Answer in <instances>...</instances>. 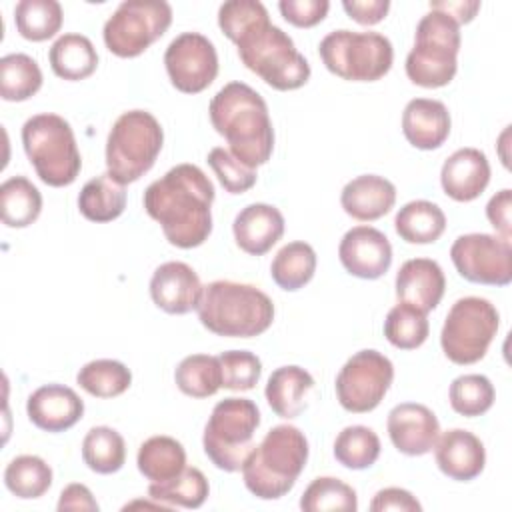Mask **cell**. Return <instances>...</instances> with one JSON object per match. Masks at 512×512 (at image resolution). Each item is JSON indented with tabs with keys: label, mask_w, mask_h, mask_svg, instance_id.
<instances>
[{
	"label": "cell",
	"mask_w": 512,
	"mask_h": 512,
	"mask_svg": "<svg viewBox=\"0 0 512 512\" xmlns=\"http://www.w3.org/2000/svg\"><path fill=\"white\" fill-rule=\"evenodd\" d=\"M218 26L238 48L242 64L270 88L288 92L302 88L310 78L308 60L294 40L270 22L258 0H228L218 8Z\"/></svg>",
	"instance_id": "cell-1"
},
{
	"label": "cell",
	"mask_w": 512,
	"mask_h": 512,
	"mask_svg": "<svg viewBox=\"0 0 512 512\" xmlns=\"http://www.w3.org/2000/svg\"><path fill=\"white\" fill-rule=\"evenodd\" d=\"M214 184L196 164H176L144 190V210L176 248L202 246L212 232Z\"/></svg>",
	"instance_id": "cell-2"
},
{
	"label": "cell",
	"mask_w": 512,
	"mask_h": 512,
	"mask_svg": "<svg viewBox=\"0 0 512 512\" xmlns=\"http://www.w3.org/2000/svg\"><path fill=\"white\" fill-rule=\"evenodd\" d=\"M212 128L224 136L232 156L248 168L262 166L274 150V128L266 100L244 82H228L210 100Z\"/></svg>",
	"instance_id": "cell-3"
},
{
	"label": "cell",
	"mask_w": 512,
	"mask_h": 512,
	"mask_svg": "<svg viewBox=\"0 0 512 512\" xmlns=\"http://www.w3.org/2000/svg\"><path fill=\"white\" fill-rule=\"evenodd\" d=\"M308 440L292 424H278L266 432L242 464L244 486L260 500L288 494L308 462Z\"/></svg>",
	"instance_id": "cell-4"
},
{
	"label": "cell",
	"mask_w": 512,
	"mask_h": 512,
	"mask_svg": "<svg viewBox=\"0 0 512 512\" xmlns=\"http://www.w3.org/2000/svg\"><path fill=\"white\" fill-rule=\"evenodd\" d=\"M200 324L224 338H254L274 322V304L252 284L214 280L204 286L196 308Z\"/></svg>",
	"instance_id": "cell-5"
},
{
	"label": "cell",
	"mask_w": 512,
	"mask_h": 512,
	"mask_svg": "<svg viewBox=\"0 0 512 512\" xmlns=\"http://www.w3.org/2000/svg\"><path fill=\"white\" fill-rule=\"evenodd\" d=\"M22 146L38 178L52 186H70L82 168L74 130L58 114H36L22 126Z\"/></svg>",
	"instance_id": "cell-6"
},
{
	"label": "cell",
	"mask_w": 512,
	"mask_h": 512,
	"mask_svg": "<svg viewBox=\"0 0 512 512\" xmlns=\"http://www.w3.org/2000/svg\"><path fill=\"white\" fill-rule=\"evenodd\" d=\"M460 24L448 14L430 10L416 26L414 46L406 56V76L422 88H442L458 70Z\"/></svg>",
	"instance_id": "cell-7"
},
{
	"label": "cell",
	"mask_w": 512,
	"mask_h": 512,
	"mask_svg": "<svg viewBox=\"0 0 512 512\" xmlns=\"http://www.w3.org/2000/svg\"><path fill=\"white\" fill-rule=\"evenodd\" d=\"M164 130L154 114L128 110L116 118L106 140L108 174L122 186L140 180L156 162Z\"/></svg>",
	"instance_id": "cell-8"
},
{
	"label": "cell",
	"mask_w": 512,
	"mask_h": 512,
	"mask_svg": "<svg viewBox=\"0 0 512 512\" xmlns=\"http://www.w3.org/2000/svg\"><path fill=\"white\" fill-rule=\"evenodd\" d=\"M260 410L250 398L220 400L204 426L202 446L208 460L224 472H238L254 448Z\"/></svg>",
	"instance_id": "cell-9"
},
{
	"label": "cell",
	"mask_w": 512,
	"mask_h": 512,
	"mask_svg": "<svg viewBox=\"0 0 512 512\" xmlns=\"http://www.w3.org/2000/svg\"><path fill=\"white\" fill-rule=\"evenodd\" d=\"M318 54L328 72L350 82H376L394 62L392 42L380 32L334 30L318 44Z\"/></svg>",
	"instance_id": "cell-10"
},
{
	"label": "cell",
	"mask_w": 512,
	"mask_h": 512,
	"mask_svg": "<svg viewBox=\"0 0 512 512\" xmlns=\"http://www.w3.org/2000/svg\"><path fill=\"white\" fill-rule=\"evenodd\" d=\"M498 326L500 314L490 300L480 296L458 298L444 318L442 352L458 366L476 364L486 356Z\"/></svg>",
	"instance_id": "cell-11"
},
{
	"label": "cell",
	"mask_w": 512,
	"mask_h": 512,
	"mask_svg": "<svg viewBox=\"0 0 512 512\" xmlns=\"http://www.w3.org/2000/svg\"><path fill=\"white\" fill-rule=\"evenodd\" d=\"M172 24V6L164 0H126L106 20L102 38L118 58L146 52Z\"/></svg>",
	"instance_id": "cell-12"
},
{
	"label": "cell",
	"mask_w": 512,
	"mask_h": 512,
	"mask_svg": "<svg viewBox=\"0 0 512 512\" xmlns=\"http://www.w3.org/2000/svg\"><path fill=\"white\" fill-rule=\"evenodd\" d=\"M394 380V364L378 350L366 348L352 354L340 368L334 390L340 406L352 414L372 412Z\"/></svg>",
	"instance_id": "cell-13"
},
{
	"label": "cell",
	"mask_w": 512,
	"mask_h": 512,
	"mask_svg": "<svg viewBox=\"0 0 512 512\" xmlns=\"http://www.w3.org/2000/svg\"><path fill=\"white\" fill-rule=\"evenodd\" d=\"M456 272L484 286H508L512 282V246L496 234H462L450 248Z\"/></svg>",
	"instance_id": "cell-14"
},
{
	"label": "cell",
	"mask_w": 512,
	"mask_h": 512,
	"mask_svg": "<svg viewBox=\"0 0 512 512\" xmlns=\"http://www.w3.org/2000/svg\"><path fill=\"white\" fill-rule=\"evenodd\" d=\"M164 66L170 84L184 94L206 90L218 76V54L214 44L200 32H182L166 52Z\"/></svg>",
	"instance_id": "cell-15"
},
{
	"label": "cell",
	"mask_w": 512,
	"mask_h": 512,
	"mask_svg": "<svg viewBox=\"0 0 512 512\" xmlns=\"http://www.w3.org/2000/svg\"><path fill=\"white\" fill-rule=\"evenodd\" d=\"M338 258L348 274L362 280H378L392 266V246L378 228L354 226L342 236Z\"/></svg>",
	"instance_id": "cell-16"
},
{
	"label": "cell",
	"mask_w": 512,
	"mask_h": 512,
	"mask_svg": "<svg viewBox=\"0 0 512 512\" xmlns=\"http://www.w3.org/2000/svg\"><path fill=\"white\" fill-rule=\"evenodd\" d=\"M386 428L394 448L406 456H424L432 452L440 436L436 414L428 406L416 402L396 404L388 412Z\"/></svg>",
	"instance_id": "cell-17"
},
{
	"label": "cell",
	"mask_w": 512,
	"mask_h": 512,
	"mask_svg": "<svg viewBox=\"0 0 512 512\" xmlns=\"http://www.w3.org/2000/svg\"><path fill=\"white\" fill-rule=\"evenodd\" d=\"M202 282L192 266L170 260L160 264L150 278V298L166 314H188L198 308Z\"/></svg>",
	"instance_id": "cell-18"
},
{
	"label": "cell",
	"mask_w": 512,
	"mask_h": 512,
	"mask_svg": "<svg viewBox=\"0 0 512 512\" xmlns=\"http://www.w3.org/2000/svg\"><path fill=\"white\" fill-rule=\"evenodd\" d=\"M28 420L44 432H64L84 414L82 398L64 384H44L26 402Z\"/></svg>",
	"instance_id": "cell-19"
},
{
	"label": "cell",
	"mask_w": 512,
	"mask_h": 512,
	"mask_svg": "<svg viewBox=\"0 0 512 512\" xmlns=\"http://www.w3.org/2000/svg\"><path fill=\"white\" fill-rule=\"evenodd\" d=\"M432 450L440 472L456 482H470L478 478L486 466L482 440L462 428H452L440 434Z\"/></svg>",
	"instance_id": "cell-20"
},
{
	"label": "cell",
	"mask_w": 512,
	"mask_h": 512,
	"mask_svg": "<svg viewBox=\"0 0 512 512\" xmlns=\"http://www.w3.org/2000/svg\"><path fill=\"white\" fill-rule=\"evenodd\" d=\"M490 182V162L478 148L452 152L440 170V184L446 196L456 202L476 200Z\"/></svg>",
	"instance_id": "cell-21"
},
{
	"label": "cell",
	"mask_w": 512,
	"mask_h": 512,
	"mask_svg": "<svg viewBox=\"0 0 512 512\" xmlns=\"http://www.w3.org/2000/svg\"><path fill=\"white\" fill-rule=\"evenodd\" d=\"M236 246L250 254L262 256L282 238L284 234V216L282 212L264 202H254L244 206L232 224Z\"/></svg>",
	"instance_id": "cell-22"
},
{
	"label": "cell",
	"mask_w": 512,
	"mask_h": 512,
	"mask_svg": "<svg viewBox=\"0 0 512 512\" xmlns=\"http://www.w3.org/2000/svg\"><path fill=\"white\" fill-rule=\"evenodd\" d=\"M446 290V278L436 260L412 258L396 272V298L422 312L434 310Z\"/></svg>",
	"instance_id": "cell-23"
},
{
	"label": "cell",
	"mask_w": 512,
	"mask_h": 512,
	"mask_svg": "<svg viewBox=\"0 0 512 512\" xmlns=\"http://www.w3.org/2000/svg\"><path fill=\"white\" fill-rule=\"evenodd\" d=\"M452 120L444 102L414 98L402 112L404 138L418 150H436L450 136Z\"/></svg>",
	"instance_id": "cell-24"
},
{
	"label": "cell",
	"mask_w": 512,
	"mask_h": 512,
	"mask_svg": "<svg viewBox=\"0 0 512 512\" xmlns=\"http://www.w3.org/2000/svg\"><path fill=\"white\" fill-rule=\"evenodd\" d=\"M340 204L350 218L374 222L394 208L396 186L384 176L362 174L342 188Z\"/></svg>",
	"instance_id": "cell-25"
},
{
	"label": "cell",
	"mask_w": 512,
	"mask_h": 512,
	"mask_svg": "<svg viewBox=\"0 0 512 512\" xmlns=\"http://www.w3.org/2000/svg\"><path fill=\"white\" fill-rule=\"evenodd\" d=\"M314 388V378L302 366L290 364L276 368L266 382V402L280 418H296L306 408L308 392Z\"/></svg>",
	"instance_id": "cell-26"
},
{
	"label": "cell",
	"mask_w": 512,
	"mask_h": 512,
	"mask_svg": "<svg viewBox=\"0 0 512 512\" xmlns=\"http://www.w3.org/2000/svg\"><path fill=\"white\" fill-rule=\"evenodd\" d=\"M48 60L52 72L68 82L92 76L98 66L96 48L84 34H62L50 46Z\"/></svg>",
	"instance_id": "cell-27"
},
{
	"label": "cell",
	"mask_w": 512,
	"mask_h": 512,
	"mask_svg": "<svg viewBox=\"0 0 512 512\" xmlns=\"http://www.w3.org/2000/svg\"><path fill=\"white\" fill-rule=\"evenodd\" d=\"M394 230L408 244H432L444 234L446 216L430 200H412L398 210Z\"/></svg>",
	"instance_id": "cell-28"
},
{
	"label": "cell",
	"mask_w": 512,
	"mask_h": 512,
	"mask_svg": "<svg viewBox=\"0 0 512 512\" xmlns=\"http://www.w3.org/2000/svg\"><path fill=\"white\" fill-rule=\"evenodd\" d=\"M136 466L146 480L164 482L186 468V450L172 436H152L140 444Z\"/></svg>",
	"instance_id": "cell-29"
},
{
	"label": "cell",
	"mask_w": 512,
	"mask_h": 512,
	"mask_svg": "<svg viewBox=\"0 0 512 512\" xmlns=\"http://www.w3.org/2000/svg\"><path fill=\"white\" fill-rule=\"evenodd\" d=\"M126 208V188L108 172L88 180L78 194V210L90 222H112Z\"/></svg>",
	"instance_id": "cell-30"
},
{
	"label": "cell",
	"mask_w": 512,
	"mask_h": 512,
	"mask_svg": "<svg viewBox=\"0 0 512 512\" xmlns=\"http://www.w3.org/2000/svg\"><path fill=\"white\" fill-rule=\"evenodd\" d=\"M316 272V252L308 242L294 240L284 244L272 264H270V276L276 282L278 288L286 292H296L304 288Z\"/></svg>",
	"instance_id": "cell-31"
},
{
	"label": "cell",
	"mask_w": 512,
	"mask_h": 512,
	"mask_svg": "<svg viewBox=\"0 0 512 512\" xmlns=\"http://www.w3.org/2000/svg\"><path fill=\"white\" fill-rule=\"evenodd\" d=\"M0 208L8 228H26L42 212V194L26 176H12L0 186Z\"/></svg>",
	"instance_id": "cell-32"
},
{
	"label": "cell",
	"mask_w": 512,
	"mask_h": 512,
	"mask_svg": "<svg viewBox=\"0 0 512 512\" xmlns=\"http://www.w3.org/2000/svg\"><path fill=\"white\" fill-rule=\"evenodd\" d=\"M42 88L38 62L22 52L0 58V96L6 102H24Z\"/></svg>",
	"instance_id": "cell-33"
},
{
	"label": "cell",
	"mask_w": 512,
	"mask_h": 512,
	"mask_svg": "<svg viewBox=\"0 0 512 512\" xmlns=\"http://www.w3.org/2000/svg\"><path fill=\"white\" fill-rule=\"evenodd\" d=\"M178 390L190 398H208L222 388V368L218 356L190 354L174 370Z\"/></svg>",
	"instance_id": "cell-34"
},
{
	"label": "cell",
	"mask_w": 512,
	"mask_h": 512,
	"mask_svg": "<svg viewBox=\"0 0 512 512\" xmlns=\"http://www.w3.org/2000/svg\"><path fill=\"white\" fill-rule=\"evenodd\" d=\"M82 460L96 474H114L126 462V444L118 430L94 426L82 440Z\"/></svg>",
	"instance_id": "cell-35"
},
{
	"label": "cell",
	"mask_w": 512,
	"mask_h": 512,
	"mask_svg": "<svg viewBox=\"0 0 512 512\" xmlns=\"http://www.w3.org/2000/svg\"><path fill=\"white\" fill-rule=\"evenodd\" d=\"M148 494L152 500L164 502L168 506L200 508L210 494V484L202 470L186 466L180 474H176L170 480L150 482Z\"/></svg>",
	"instance_id": "cell-36"
},
{
	"label": "cell",
	"mask_w": 512,
	"mask_h": 512,
	"mask_svg": "<svg viewBox=\"0 0 512 512\" xmlns=\"http://www.w3.org/2000/svg\"><path fill=\"white\" fill-rule=\"evenodd\" d=\"M6 488L22 500H34L44 496L52 486L50 464L34 454H22L10 460L4 470Z\"/></svg>",
	"instance_id": "cell-37"
},
{
	"label": "cell",
	"mask_w": 512,
	"mask_h": 512,
	"mask_svg": "<svg viewBox=\"0 0 512 512\" xmlns=\"http://www.w3.org/2000/svg\"><path fill=\"white\" fill-rule=\"evenodd\" d=\"M62 6L56 0H20L14 8V24L22 38L44 42L62 28Z\"/></svg>",
	"instance_id": "cell-38"
},
{
	"label": "cell",
	"mask_w": 512,
	"mask_h": 512,
	"mask_svg": "<svg viewBox=\"0 0 512 512\" xmlns=\"http://www.w3.org/2000/svg\"><path fill=\"white\" fill-rule=\"evenodd\" d=\"M76 382L90 396L116 398L130 388L132 372L118 360L100 358L84 364L76 374Z\"/></svg>",
	"instance_id": "cell-39"
},
{
	"label": "cell",
	"mask_w": 512,
	"mask_h": 512,
	"mask_svg": "<svg viewBox=\"0 0 512 512\" xmlns=\"http://www.w3.org/2000/svg\"><path fill=\"white\" fill-rule=\"evenodd\" d=\"M378 434L362 424L346 426L334 440V458L348 470H366L380 456Z\"/></svg>",
	"instance_id": "cell-40"
},
{
	"label": "cell",
	"mask_w": 512,
	"mask_h": 512,
	"mask_svg": "<svg viewBox=\"0 0 512 512\" xmlns=\"http://www.w3.org/2000/svg\"><path fill=\"white\" fill-rule=\"evenodd\" d=\"M430 334V324L426 312L418 310L412 304L398 302L384 320V336L386 340L400 350H416L420 348Z\"/></svg>",
	"instance_id": "cell-41"
},
{
	"label": "cell",
	"mask_w": 512,
	"mask_h": 512,
	"mask_svg": "<svg viewBox=\"0 0 512 512\" xmlns=\"http://www.w3.org/2000/svg\"><path fill=\"white\" fill-rule=\"evenodd\" d=\"M300 508L304 512H356L358 496L350 484L334 476H320L314 478L302 492Z\"/></svg>",
	"instance_id": "cell-42"
},
{
	"label": "cell",
	"mask_w": 512,
	"mask_h": 512,
	"mask_svg": "<svg viewBox=\"0 0 512 512\" xmlns=\"http://www.w3.org/2000/svg\"><path fill=\"white\" fill-rule=\"evenodd\" d=\"M494 396V386L484 374H462L452 380L448 390L452 410L466 418L486 414L494 404Z\"/></svg>",
	"instance_id": "cell-43"
},
{
	"label": "cell",
	"mask_w": 512,
	"mask_h": 512,
	"mask_svg": "<svg viewBox=\"0 0 512 512\" xmlns=\"http://www.w3.org/2000/svg\"><path fill=\"white\" fill-rule=\"evenodd\" d=\"M222 368V388L252 390L262 376V362L248 350H226L218 354Z\"/></svg>",
	"instance_id": "cell-44"
},
{
	"label": "cell",
	"mask_w": 512,
	"mask_h": 512,
	"mask_svg": "<svg viewBox=\"0 0 512 512\" xmlns=\"http://www.w3.org/2000/svg\"><path fill=\"white\" fill-rule=\"evenodd\" d=\"M206 160L228 194H244L256 184V170L242 164L236 156H232L230 150L216 146L208 152Z\"/></svg>",
	"instance_id": "cell-45"
},
{
	"label": "cell",
	"mask_w": 512,
	"mask_h": 512,
	"mask_svg": "<svg viewBox=\"0 0 512 512\" xmlns=\"http://www.w3.org/2000/svg\"><path fill=\"white\" fill-rule=\"evenodd\" d=\"M278 10L288 24L296 28H312L326 18L330 10V2L328 0H280Z\"/></svg>",
	"instance_id": "cell-46"
},
{
	"label": "cell",
	"mask_w": 512,
	"mask_h": 512,
	"mask_svg": "<svg viewBox=\"0 0 512 512\" xmlns=\"http://www.w3.org/2000/svg\"><path fill=\"white\" fill-rule=\"evenodd\" d=\"M372 512H386V510H396V512H420L422 504L412 496V492L404 488H382L374 494L370 502Z\"/></svg>",
	"instance_id": "cell-47"
},
{
	"label": "cell",
	"mask_w": 512,
	"mask_h": 512,
	"mask_svg": "<svg viewBox=\"0 0 512 512\" xmlns=\"http://www.w3.org/2000/svg\"><path fill=\"white\" fill-rule=\"evenodd\" d=\"M510 208H512V190L504 188L500 192H496L488 204H486V218L490 222V226L498 232L500 238L510 242Z\"/></svg>",
	"instance_id": "cell-48"
},
{
	"label": "cell",
	"mask_w": 512,
	"mask_h": 512,
	"mask_svg": "<svg viewBox=\"0 0 512 512\" xmlns=\"http://www.w3.org/2000/svg\"><path fill=\"white\" fill-rule=\"evenodd\" d=\"M344 12L362 26L382 22L390 10V0H344Z\"/></svg>",
	"instance_id": "cell-49"
},
{
	"label": "cell",
	"mask_w": 512,
	"mask_h": 512,
	"mask_svg": "<svg viewBox=\"0 0 512 512\" xmlns=\"http://www.w3.org/2000/svg\"><path fill=\"white\" fill-rule=\"evenodd\" d=\"M60 512L64 510H82V512H98V502L94 498V494L90 492L88 486L84 484H68L62 492H60V500L56 506Z\"/></svg>",
	"instance_id": "cell-50"
},
{
	"label": "cell",
	"mask_w": 512,
	"mask_h": 512,
	"mask_svg": "<svg viewBox=\"0 0 512 512\" xmlns=\"http://www.w3.org/2000/svg\"><path fill=\"white\" fill-rule=\"evenodd\" d=\"M430 10H438L448 14L458 24H468L480 10L478 0H434L430 2Z\"/></svg>",
	"instance_id": "cell-51"
}]
</instances>
